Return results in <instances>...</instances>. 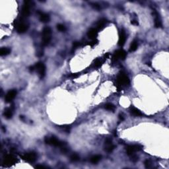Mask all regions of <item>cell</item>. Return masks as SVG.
Listing matches in <instances>:
<instances>
[{
	"mask_svg": "<svg viewBox=\"0 0 169 169\" xmlns=\"http://www.w3.org/2000/svg\"><path fill=\"white\" fill-rule=\"evenodd\" d=\"M36 158H37L36 154L34 152L26 153L22 156V159L28 163H34L36 160Z\"/></svg>",
	"mask_w": 169,
	"mask_h": 169,
	"instance_id": "5",
	"label": "cell"
},
{
	"mask_svg": "<svg viewBox=\"0 0 169 169\" xmlns=\"http://www.w3.org/2000/svg\"><path fill=\"white\" fill-rule=\"evenodd\" d=\"M115 146L114 145H113V143H108V144H105V150L108 153H111L112 152L113 150L115 149Z\"/></svg>",
	"mask_w": 169,
	"mask_h": 169,
	"instance_id": "15",
	"label": "cell"
},
{
	"mask_svg": "<svg viewBox=\"0 0 169 169\" xmlns=\"http://www.w3.org/2000/svg\"><path fill=\"white\" fill-rule=\"evenodd\" d=\"M105 109H106L107 110L110 111H114L115 110V106L112 103H107L105 106Z\"/></svg>",
	"mask_w": 169,
	"mask_h": 169,
	"instance_id": "23",
	"label": "cell"
},
{
	"mask_svg": "<svg viewBox=\"0 0 169 169\" xmlns=\"http://www.w3.org/2000/svg\"><path fill=\"white\" fill-rule=\"evenodd\" d=\"M106 21H107L106 19H101V20L98 22V23H97V28H99V29L103 28V27L105 26V24H106Z\"/></svg>",
	"mask_w": 169,
	"mask_h": 169,
	"instance_id": "21",
	"label": "cell"
},
{
	"mask_svg": "<svg viewBox=\"0 0 169 169\" xmlns=\"http://www.w3.org/2000/svg\"><path fill=\"white\" fill-rule=\"evenodd\" d=\"M144 164H145V168H147V169L150 168V167H151V161H149V160H146V161H145Z\"/></svg>",
	"mask_w": 169,
	"mask_h": 169,
	"instance_id": "27",
	"label": "cell"
},
{
	"mask_svg": "<svg viewBox=\"0 0 169 169\" xmlns=\"http://www.w3.org/2000/svg\"><path fill=\"white\" fill-rule=\"evenodd\" d=\"M97 43V40H96L95 39H94V40H93V41H92V42H91V43L89 44V45H91V46H93L96 44Z\"/></svg>",
	"mask_w": 169,
	"mask_h": 169,
	"instance_id": "32",
	"label": "cell"
},
{
	"mask_svg": "<svg viewBox=\"0 0 169 169\" xmlns=\"http://www.w3.org/2000/svg\"><path fill=\"white\" fill-rule=\"evenodd\" d=\"M131 23L132 24H133V25H137L138 24V22L136 21H131Z\"/></svg>",
	"mask_w": 169,
	"mask_h": 169,
	"instance_id": "33",
	"label": "cell"
},
{
	"mask_svg": "<svg viewBox=\"0 0 169 169\" xmlns=\"http://www.w3.org/2000/svg\"><path fill=\"white\" fill-rule=\"evenodd\" d=\"M102 65V60L100 59H97V60L95 62V66L97 67H99Z\"/></svg>",
	"mask_w": 169,
	"mask_h": 169,
	"instance_id": "26",
	"label": "cell"
},
{
	"mask_svg": "<svg viewBox=\"0 0 169 169\" xmlns=\"http://www.w3.org/2000/svg\"><path fill=\"white\" fill-rule=\"evenodd\" d=\"M70 158L71 160L73 162H77V161H79V159H80V157L77 154H73L71 155Z\"/></svg>",
	"mask_w": 169,
	"mask_h": 169,
	"instance_id": "24",
	"label": "cell"
},
{
	"mask_svg": "<svg viewBox=\"0 0 169 169\" xmlns=\"http://www.w3.org/2000/svg\"><path fill=\"white\" fill-rule=\"evenodd\" d=\"M35 168L36 169H48V167H45V166H43V165H36Z\"/></svg>",
	"mask_w": 169,
	"mask_h": 169,
	"instance_id": "31",
	"label": "cell"
},
{
	"mask_svg": "<svg viewBox=\"0 0 169 169\" xmlns=\"http://www.w3.org/2000/svg\"><path fill=\"white\" fill-rule=\"evenodd\" d=\"M52 38V30L49 26H46L42 30V44L47 46Z\"/></svg>",
	"mask_w": 169,
	"mask_h": 169,
	"instance_id": "1",
	"label": "cell"
},
{
	"mask_svg": "<svg viewBox=\"0 0 169 169\" xmlns=\"http://www.w3.org/2000/svg\"><path fill=\"white\" fill-rule=\"evenodd\" d=\"M155 26L156 28H159V27L162 26V22H161V19H160L157 13H156V16H155Z\"/></svg>",
	"mask_w": 169,
	"mask_h": 169,
	"instance_id": "18",
	"label": "cell"
},
{
	"mask_svg": "<svg viewBox=\"0 0 169 169\" xmlns=\"http://www.w3.org/2000/svg\"><path fill=\"white\" fill-rule=\"evenodd\" d=\"M117 83L120 86L122 85H127L129 84L130 81H129V79L128 77L123 72H121L119 73L117 77Z\"/></svg>",
	"mask_w": 169,
	"mask_h": 169,
	"instance_id": "4",
	"label": "cell"
},
{
	"mask_svg": "<svg viewBox=\"0 0 169 169\" xmlns=\"http://www.w3.org/2000/svg\"><path fill=\"white\" fill-rule=\"evenodd\" d=\"M36 69L38 73V75L40 78H43L46 74V66L45 65L41 62L36 63V65L34 67H32V70Z\"/></svg>",
	"mask_w": 169,
	"mask_h": 169,
	"instance_id": "3",
	"label": "cell"
},
{
	"mask_svg": "<svg viewBox=\"0 0 169 169\" xmlns=\"http://www.w3.org/2000/svg\"><path fill=\"white\" fill-rule=\"evenodd\" d=\"M30 14V1H25L22 8V17H26Z\"/></svg>",
	"mask_w": 169,
	"mask_h": 169,
	"instance_id": "10",
	"label": "cell"
},
{
	"mask_svg": "<svg viewBox=\"0 0 169 169\" xmlns=\"http://www.w3.org/2000/svg\"><path fill=\"white\" fill-rule=\"evenodd\" d=\"M44 141L45 143H47V144L53 145L55 147H60L62 148V147L65 146V143L64 142L60 141L59 139H58L55 137H46Z\"/></svg>",
	"mask_w": 169,
	"mask_h": 169,
	"instance_id": "2",
	"label": "cell"
},
{
	"mask_svg": "<svg viewBox=\"0 0 169 169\" xmlns=\"http://www.w3.org/2000/svg\"><path fill=\"white\" fill-rule=\"evenodd\" d=\"M126 51L124 50L123 49H120L118 50L115 52L114 55V58L115 60H118V59H121V60H124L126 58Z\"/></svg>",
	"mask_w": 169,
	"mask_h": 169,
	"instance_id": "8",
	"label": "cell"
},
{
	"mask_svg": "<svg viewBox=\"0 0 169 169\" xmlns=\"http://www.w3.org/2000/svg\"><path fill=\"white\" fill-rule=\"evenodd\" d=\"M141 149V147L138 145H129L126 148V153L129 156L133 155L135 152L138 151H140Z\"/></svg>",
	"mask_w": 169,
	"mask_h": 169,
	"instance_id": "6",
	"label": "cell"
},
{
	"mask_svg": "<svg viewBox=\"0 0 169 169\" xmlns=\"http://www.w3.org/2000/svg\"><path fill=\"white\" fill-rule=\"evenodd\" d=\"M101 156L99 155H94L93 157L91 158V162L93 164H96V163H98L100 161V160L101 159Z\"/></svg>",
	"mask_w": 169,
	"mask_h": 169,
	"instance_id": "22",
	"label": "cell"
},
{
	"mask_svg": "<svg viewBox=\"0 0 169 169\" xmlns=\"http://www.w3.org/2000/svg\"><path fill=\"white\" fill-rule=\"evenodd\" d=\"M15 162V159L14 157H13L11 155H8L4 159V161H3V164L5 165H11V164H13Z\"/></svg>",
	"mask_w": 169,
	"mask_h": 169,
	"instance_id": "14",
	"label": "cell"
},
{
	"mask_svg": "<svg viewBox=\"0 0 169 169\" xmlns=\"http://www.w3.org/2000/svg\"><path fill=\"white\" fill-rule=\"evenodd\" d=\"M130 112L133 116H143V114L141 112V111H139V110H138L136 108H132L130 110Z\"/></svg>",
	"mask_w": 169,
	"mask_h": 169,
	"instance_id": "16",
	"label": "cell"
},
{
	"mask_svg": "<svg viewBox=\"0 0 169 169\" xmlns=\"http://www.w3.org/2000/svg\"><path fill=\"white\" fill-rule=\"evenodd\" d=\"M81 44L79 42H74L73 44V48L75 49L77 48L79 46H80Z\"/></svg>",
	"mask_w": 169,
	"mask_h": 169,
	"instance_id": "29",
	"label": "cell"
},
{
	"mask_svg": "<svg viewBox=\"0 0 169 169\" xmlns=\"http://www.w3.org/2000/svg\"><path fill=\"white\" fill-rule=\"evenodd\" d=\"M137 47H138V44H137V42L136 40H134L133 42H131V45L129 46V52H134L137 49Z\"/></svg>",
	"mask_w": 169,
	"mask_h": 169,
	"instance_id": "20",
	"label": "cell"
},
{
	"mask_svg": "<svg viewBox=\"0 0 169 169\" xmlns=\"http://www.w3.org/2000/svg\"><path fill=\"white\" fill-rule=\"evenodd\" d=\"M92 5H93L92 6H93L95 9H98V10H99V9H101V7H100V5L97 4V3H93Z\"/></svg>",
	"mask_w": 169,
	"mask_h": 169,
	"instance_id": "30",
	"label": "cell"
},
{
	"mask_svg": "<svg viewBox=\"0 0 169 169\" xmlns=\"http://www.w3.org/2000/svg\"><path fill=\"white\" fill-rule=\"evenodd\" d=\"M61 127L63 128V129L66 131V132H67V133L70 131V127L69 126H61Z\"/></svg>",
	"mask_w": 169,
	"mask_h": 169,
	"instance_id": "28",
	"label": "cell"
},
{
	"mask_svg": "<svg viewBox=\"0 0 169 169\" xmlns=\"http://www.w3.org/2000/svg\"><path fill=\"white\" fill-rule=\"evenodd\" d=\"M17 95V91L16 90H11V91H8L7 93L5 95V102L6 103H11V101L15 99V97H16Z\"/></svg>",
	"mask_w": 169,
	"mask_h": 169,
	"instance_id": "9",
	"label": "cell"
},
{
	"mask_svg": "<svg viewBox=\"0 0 169 169\" xmlns=\"http://www.w3.org/2000/svg\"><path fill=\"white\" fill-rule=\"evenodd\" d=\"M126 40V34L124 30H121L119 34V40H118V45L122 47L125 44V42Z\"/></svg>",
	"mask_w": 169,
	"mask_h": 169,
	"instance_id": "11",
	"label": "cell"
},
{
	"mask_svg": "<svg viewBox=\"0 0 169 169\" xmlns=\"http://www.w3.org/2000/svg\"><path fill=\"white\" fill-rule=\"evenodd\" d=\"M39 14V19L41 22H48L50 20V17L49 16L48 14L45 13L38 12Z\"/></svg>",
	"mask_w": 169,
	"mask_h": 169,
	"instance_id": "12",
	"label": "cell"
},
{
	"mask_svg": "<svg viewBox=\"0 0 169 169\" xmlns=\"http://www.w3.org/2000/svg\"><path fill=\"white\" fill-rule=\"evenodd\" d=\"M57 29L60 31V32H65L66 30V28L65 26L62 24H57Z\"/></svg>",
	"mask_w": 169,
	"mask_h": 169,
	"instance_id": "25",
	"label": "cell"
},
{
	"mask_svg": "<svg viewBox=\"0 0 169 169\" xmlns=\"http://www.w3.org/2000/svg\"><path fill=\"white\" fill-rule=\"evenodd\" d=\"M3 115L5 118L7 119H10L11 118V117L13 116V112L11 108H6L5 110Z\"/></svg>",
	"mask_w": 169,
	"mask_h": 169,
	"instance_id": "17",
	"label": "cell"
},
{
	"mask_svg": "<svg viewBox=\"0 0 169 169\" xmlns=\"http://www.w3.org/2000/svg\"><path fill=\"white\" fill-rule=\"evenodd\" d=\"M119 118H120V120H124V117H123L122 115H121V114L119 115Z\"/></svg>",
	"mask_w": 169,
	"mask_h": 169,
	"instance_id": "34",
	"label": "cell"
},
{
	"mask_svg": "<svg viewBox=\"0 0 169 169\" xmlns=\"http://www.w3.org/2000/svg\"><path fill=\"white\" fill-rule=\"evenodd\" d=\"M11 53V49L9 48H2L0 50V55L1 56H7V55Z\"/></svg>",
	"mask_w": 169,
	"mask_h": 169,
	"instance_id": "19",
	"label": "cell"
},
{
	"mask_svg": "<svg viewBox=\"0 0 169 169\" xmlns=\"http://www.w3.org/2000/svg\"><path fill=\"white\" fill-rule=\"evenodd\" d=\"M28 25L26 23H24V22H22V21H20V22L17 23V31L19 33H24V32H25L28 29Z\"/></svg>",
	"mask_w": 169,
	"mask_h": 169,
	"instance_id": "7",
	"label": "cell"
},
{
	"mask_svg": "<svg viewBox=\"0 0 169 169\" xmlns=\"http://www.w3.org/2000/svg\"><path fill=\"white\" fill-rule=\"evenodd\" d=\"M97 35H98V32H97V28H91V29L88 31V32H87V36H88L89 38L93 39V40L95 39V38L97 37Z\"/></svg>",
	"mask_w": 169,
	"mask_h": 169,
	"instance_id": "13",
	"label": "cell"
}]
</instances>
